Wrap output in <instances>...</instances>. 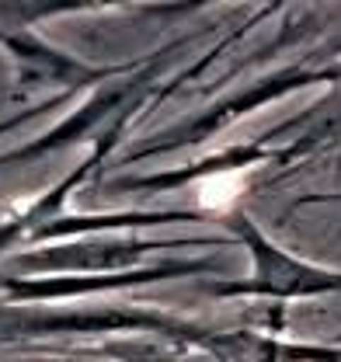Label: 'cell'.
Masks as SVG:
<instances>
[{"instance_id":"cell-1","label":"cell","mask_w":341,"mask_h":362,"mask_svg":"<svg viewBox=\"0 0 341 362\" xmlns=\"http://www.w3.org/2000/svg\"><path fill=\"white\" fill-rule=\"evenodd\" d=\"M258 164H248V168H230V171H216L209 178L199 181V206L206 209V213H226V209H233L237 206V199L248 192V181L255 175Z\"/></svg>"}]
</instances>
